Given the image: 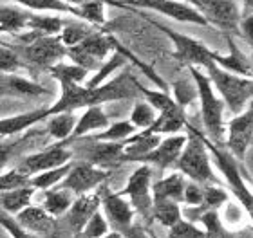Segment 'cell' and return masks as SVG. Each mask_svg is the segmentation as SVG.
Listing matches in <instances>:
<instances>
[{
    "mask_svg": "<svg viewBox=\"0 0 253 238\" xmlns=\"http://www.w3.org/2000/svg\"><path fill=\"white\" fill-rule=\"evenodd\" d=\"M186 128H188L186 143L175 161L179 173H183L197 184H211V182L217 184L210 157H208V148L205 144V136H201L188 123H186Z\"/></svg>",
    "mask_w": 253,
    "mask_h": 238,
    "instance_id": "1",
    "label": "cell"
},
{
    "mask_svg": "<svg viewBox=\"0 0 253 238\" xmlns=\"http://www.w3.org/2000/svg\"><path fill=\"white\" fill-rule=\"evenodd\" d=\"M192 79H194L195 90H197V98L201 101V119L205 125L206 134L215 144H222L224 141V101L219 100L213 94V87H211L210 78L201 72L199 67H188Z\"/></svg>",
    "mask_w": 253,
    "mask_h": 238,
    "instance_id": "2",
    "label": "cell"
},
{
    "mask_svg": "<svg viewBox=\"0 0 253 238\" xmlns=\"http://www.w3.org/2000/svg\"><path fill=\"white\" fill-rule=\"evenodd\" d=\"M208 78L211 81V87H215L219 90V94L222 96L224 106H228V110L232 114H241L246 110V106H250L253 94V81L252 78H244V76L233 74L228 70L217 67L215 64H211L208 69Z\"/></svg>",
    "mask_w": 253,
    "mask_h": 238,
    "instance_id": "3",
    "label": "cell"
},
{
    "mask_svg": "<svg viewBox=\"0 0 253 238\" xmlns=\"http://www.w3.org/2000/svg\"><path fill=\"white\" fill-rule=\"evenodd\" d=\"M128 11H134L137 13L139 16H143L148 24H152L156 29H159L161 33H165L167 36L172 40V43L175 45V51H174V58L181 64H185L186 67H203V69H208L211 64H213V51H211L205 42H201V40H195V38L188 36V34H183V33H177L174 29H170V27L163 26V24H159V22L152 20V18H148V16L141 15L139 11L136 9H128Z\"/></svg>",
    "mask_w": 253,
    "mask_h": 238,
    "instance_id": "4",
    "label": "cell"
},
{
    "mask_svg": "<svg viewBox=\"0 0 253 238\" xmlns=\"http://www.w3.org/2000/svg\"><path fill=\"white\" fill-rule=\"evenodd\" d=\"M112 7L156 11L159 15L172 18L175 22L195 24V26H208L206 18L197 7L186 4V2H181V0H114Z\"/></svg>",
    "mask_w": 253,
    "mask_h": 238,
    "instance_id": "5",
    "label": "cell"
},
{
    "mask_svg": "<svg viewBox=\"0 0 253 238\" xmlns=\"http://www.w3.org/2000/svg\"><path fill=\"white\" fill-rule=\"evenodd\" d=\"M114 43H116V38L109 33L92 31L80 43L67 47V56L73 60V64L90 72L98 69L109 58V54L114 53Z\"/></svg>",
    "mask_w": 253,
    "mask_h": 238,
    "instance_id": "6",
    "label": "cell"
},
{
    "mask_svg": "<svg viewBox=\"0 0 253 238\" xmlns=\"http://www.w3.org/2000/svg\"><path fill=\"white\" fill-rule=\"evenodd\" d=\"M205 144L208 152L211 154L213 161H215L217 168L221 170V173L224 175V179H226L228 186H230V190L235 193L241 204L244 206V209L248 213H252V204H253V199H252V191L246 184H244L243 180V175H241V168H239V161L233 157L228 150H221L219 148V144H213L211 141L205 137Z\"/></svg>",
    "mask_w": 253,
    "mask_h": 238,
    "instance_id": "7",
    "label": "cell"
},
{
    "mask_svg": "<svg viewBox=\"0 0 253 238\" xmlns=\"http://www.w3.org/2000/svg\"><path fill=\"white\" fill-rule=\"evenodd\" d=\"M67 56V47L60 40V34H43L33 38L24 47V58L40 69H49L60 64Z\"/></svg>",
    "mask_w": 253,
    "mask_h": 238,
    "instance_id": "8",
    "label": "cell"
},
{
    "mask_svg": "<svg viewBox=\"0 0 253 238\" xmlns=\"http://www.w3.org/2000/svg\"><path fill=\"white\" fill-rule=\"evenodd\" d=\"M197 9L203 13L208 26H215L230 34H239L241 7L235 0H199Z\"/></svg>",
    "mask_w": 253,
    "mask_h": 238,
    "instance_id": "9",
    "label": "cell"
},
{
    "mask_svg": "<svg viewBox=\"0 0 253 238\" xmlns=\"http://www.w3.org/2000/svg\"><path fill=\"white\" fill-rule=\"evenodd\" d=\"M109 175H111V170L98 168L90 163H73L67 175L60 180L62 182L60 188L82 195V193H89L92 188H98L101 182H105L109 179Z\"/></svg>",
    "mask_w": 253,
    "mask_h": 238,
    "instance_id": "10",
    "label": "cell"
},
{
    "mask_svg": "<svg viewBox=\"0 0 253 238\" xmlns=\"http://www.w3.org/2000/svg\"><path fill=\"white\" fill-rule=\"evenodd\" d=\"M253 137V108L252 105L246 106V110L233 117L228 123V139L224 141V146L239 163H243L246 157L250 144Z\"/></svg>",
    "mask_w": 253,
    "mask_h": 238,
    "instance_id": "11",
    "label": "cell"
},
{
    "mask_svg": "<svg viewBox=\"0 0 253 238\" xmlns=\"http://www.w3.org/2000/svg\"><path fill=\"white\" fill-rule=\"evenodd\" d=\"M150 179H152V168L150 164L137 166L132 175L128 177V182L122 191H118L122 197L130 199V206H134L137 211L147 217L152 209V193H150Z\"/></svg>",
    "mask_w": 253,
    "mask_h": 238,
    "instance_id": "12",
    "label": "cell"
},
{
    "mask_svg": "<svg viewBox=\"0 0 253 238\" xmlns=\"http://www.w3.org/2000/svg\"><path fill=\"white\" fill-rule=\"evenodd\" d=\"M71 161H73V152L69 148H65L63 143H60L56 146H53V148L24 157V161L16 168L22 170L24 173H27L31 177V175L45 171V170L58 168V166H62L65 163H71Z\"/></svg>",
    "mask_w": 253,
    "mask_h": 238,
    "instance_id": "13",
    "label": "cell"
},
{
    "mask_svg": "<svg viewBox=\"0 0 253 238\" xmlns=\"http://www.w3.org/2000/svg\"><path fill=\"white\" fill-rule=\"evenodd\" d=\"M136 78H132L130 74H120L92 89L94 105H103L109 101L132 100V98H136Z\"/></svg>",
    "mask_w": 253,
    "mask_h": 238,
    "instance_id": "14",
    "label": "cell"
},
{
    "mask_svg": "<svg viewBox=\"0 0 253 238\" xmlns=\"http://www.w3.org/2000/svg\"><path fill=\"white\" fill-rule=\"evenodd\" d=\"M62 94L60 100L53 106L47 108V114H60V112H74L78 108H87L94 105L92 100V89H87L82 83H62Z\"/></svg>",
    "mask_w": 253,
    "mask_h": 238,
    "instance_id": "15",
    "label": "cell"
},
{
    "mask_svg": "<svg viewBox=\"0 0 253 238\" xmlns=\"http://www.w3.org/2000/svg\"><path fill=\"white\" fill-rule=\"evenodd\" d=\"M185 143H186V136H170L167 139H161L158 146L154 150H150L148 154H145L143 157H139L137 163L154 164V166H158L161 170L169 168V166L175 164Z\"/></svg>",
    "mask_w": 253,
    "mask_h": 238,
    "instance_id": "16",
    "label": "cell"
},
{
    "mask_svg": "<svg viewBox=\"0 0 253 238\" xmlns=\"http://www.w3.org/2000/svg\"><path fill=\"white\" fill-rule=\"evenodd\" d=\"M224 38H226L228 49L230 53L228 54H219L217 51H213V64L221 69L228 70V72H233V74L244 76V78H252V60L246 56V54L239 49V45L235 43V38L230 33H224Z\"/></svg>",
    "mask_w": 253,
    "mask_h": 238,
    "instance_id": "17",
    "label": "cell"
},
{
    "mask_svg": "<svg viewBox=\"0 0 253 238\" xmlns=\"http://www.w3.org/2000/svg\"><path fill=\"white\" fill-rule=\"evenodd\" d=\"M100 202H101V197L98 193H82L67 209L69 228L78 235L84 229L85 224H87V220L98 211Z\"/></svg>",
    "mask_w": 253,
    "mask_h": 238,
    "instance_id": "18",
    "label": "cell"
},
{
    "mask_svg": "<svg viewBox=\"0 0 253 238\" xmlns=\"http://www.w3.org/2000/svg\"><path fill=\"white\" fill-rule=\"evenodd\" d=\"M49 94L40 83L31 79L20 78L16 74H4L0 72V100L2 98H35V96Z\"/></svg>",
    "mask_w": 253,
    "mask_h": 238,
    "instance_id": "19",
    "label": "cell"
},
{
    "mask_svg": "<svg viewBox=\"0 0 253 238\" xmlns=\"http://www.w3.org/2000/svg\"><path fill=\"white\" fill-rule=\"evenodd\" d=\"M101 204H103L107 218L111 220V224H114V228H118L122 233L130 228L134 209L126 199H123L120 193H105L101 199Z\"/></svg>",
    "mask_w": 253,
    "mask_h": 238,
    "instance_id": "20",
    "label": "cell"
},
{
    "mask_svg": "<svg viewBox=\"0 0 253 238\" xmlns=\"http://www.w3.org/2000/svg\"><path fill=\"white\" fill-rule=\"evenodd\" d=\"M87 163L98 168L112 170L125 163L123 159V143H111V141H98V144L89 146Z\"/></svg>",
    "mask_w": 253,
    "mask_h": 238,
    "instance_id": "21",
    "label": "cell"
},
{
    "mask_svg": "<svg viewBox=\"0 0 253 238\" xmlns=\"http://www.w3.org/2000/svg\"><path fill=\"white\" fill-rule=\"evenodd\" d=\"M16 222L20 224L24 229L31 231V233L51 235L53 231H56L54 218L43 207H35V206L24 207L22 211L16 213Z\"/></svg>",
    "mask_w": 253,
    "mask_h": 238,
    "instance_id": "22",
    "label": "cell"
},
{
    "mask_svg": "<svg viewBox=\"0 0 253 238\" xmlns=\"http://www.w3.org/2000/svg\"><path fill=\"white\" fill-rule=\"evenodd\" d=\"M109 125H111V123H109V117L105 116L101 105L87 106L84 112V116L76 119L73 134L69 136L67 141H63V144H67L69 141H74V139H78V137H84V136H87L89 132H94V130H105Z\"/></svg>",
    "mask_w": 253,
    "mask_h": 238,
    "instance_id": "23",
    "label": "cell"
},
{
    "mask_svg": "<svg viewBox=\"0 0 253 238\" xmlns=\"http://www.w3.org/2000/svg\"><path fill=\"white\" fill-rule=\"evenodd\" d=\"M49 106H43V108H35L31 112H26V114H16V116L4 117L0 119V139L2 137H9V136H15V134H20L27 128H31L33 125L47 119Z\"/></svg>",
    "mask_w": 253,
    "mask_h": 238,
    "instance_id": "24",
    "label": "cell"
},
{
    "mask_svg": "<svg viewBox=\"0 0 253 238\" xmlns=\"http://www.w3.org/2000/svg\"><path fill=\"white\" fill-rule=\"evenodd\" d=\"M186 127V114L185 108L181 105H174L172 108L165 112H159V116H156L154 123L148 128H145L148 134H172L179 132L181 128Z\"/></svg>",
    "mask_w": 253,
    "mask_h": 238,
    "instance_id": "25",
    "label": "cell"
},
{
    "mask_svg": "<svg viewBox=\"0 0 253 238\" xmlns=\"http://www.w3.org/2000/svg\"><path fill=\"white\" fill-rule=\"evenodd\" d=\"M185 175L183 173H170L169 177L158 180L150 188L152 193V202L158 201H172V202H183V191H185Z\"/></svg>",
    "mask_w": 253,
    "mask_h": 238,
    "instance_id": "26",
    "label": "cell"
},
{
    "mask_svg": "<svg viewBox=\"0 0 253 238\" xmlns=\"http://www.w3.org/2000/svg\"><path fill=\"white\" fill-rule=\"evenodd\" d=\"M31 13L13 5H2L0 7V34H18L27 31V22Z\"/></svg>",
    "mask_w": 253,
    "mask_h": 238,
    "instance_id": "27",
    "label": "cell"
},
{
    "mask_svg": "<svg viewBox=\"0 0 253 238\" xmlns=\"http://www.w3.org/2000/svg\"><path fill=\"white\" fill-rule=\"evenodd\" d=\"M63 27V20L58 16H45V15H35L31 13L29 22H27V31L29 34H20L24 42H31L33 38L43 36V34H58Z\"/></svg>",
    "mask_w": 253,
    "mask_h": 238,
    "instance_id": "28",
    "label": "cell"
},
{
    "mask_svg": "<svg viewBox=\"0 0 253 238\" xmlns=\"http://www.w3.org/2000/svg\"><path fill=\"white\" fill-rule=\"evenodd\" d=\"M18 5L37 13H60V15H71L78 18L80 11L74 5H69L63 0H13Z\"/></svg>",
    "mask_w": 253,
    "mask_h": 238,
    "instance_id": "29",
    "label": "cell"
},
{
    "mask_svg": "<svg viewBox=\"0 0 253 238\" xmlns=\"http://www.w3.org/2000/svg\"><path fill=\"white\" fill-rule=\"evenodd\" d=\"M125 64H126L125 56L122 54L120 49H116V43H114V53H112V56H109V58H107L105 62L96 69V74L92 76L87 83H85V87H87V89H94V87H98V85L105 83L107 79L111 78V76L114 74L120 67H123Z\"/></svg>",
    "mask_w": 253,
    "mask_h": 238,
    "instance_id": "30",
    "label": "cell"
},
{
    "mask_svg": "<svg viewBox=\"0 0 253 238\" xmlns=\"http://www.w3.org/2000/svg\"><path fill=\"white\" fill-rule=\"evenodd\" d=\"M33 193H35V188H33V186H22V188H16V190L4 191L2 197H0L2 209H4L5 213L22 211L24 207H27L31 204Z\"/></svg>",
    "mask_w": 253,
    "mask_h": 238,
    "instance_id": "31",
    "label": "cell"
},
{
    "mask_svg": "<svg viewBox=\"0 0 253 238\" xmlns=\"http://www.w3.org/2000/svg\"><path fill=\"white\" fill-rule=\"evenodd\" d=\"M76 119H78V117L74 116V112H60V114H53V116H49L47 132L51 134L56 141L63 143V141H67L69 136L73 134Z\"/></svg>",
    "mask_w": 253,
    "mask_h": 238,
    "instance_id": "32",
    "label": "cell"
},
{
    "mask_svg": "<svg viewBox=\"0 0 253 238\" xmlns=\"http://www.w3.org/2000/svg\"><path fill=\"white\" fill-rule=\"evenodd\" d=\"M73 166V161L71 163H65L58 168H51V170H45V171H40V173H35L29 179V184L35 188V190H49V188H53L60 182V180L67 175V171L71 170Z\"/></svg>",
    "mask_w": 253,
    "mask_h": 238,
    "instance_id": "33",
    "label": "cell"
},
{
    "mask_svg": "<svg viewBox=\"0 0 253 238\" xmlns=\"http://www.w3.org/2000/svg\"><path fill=\"white\" fill-rule=\"evenodd\" d=\"M49 72L60 85L62 83H84V79L87 78L89 70H85L84 67H80L76 64H54L53 67H49Z\"/></svg>",
    "mask_w": 253,
    "mask_h": 238,
    "instance_id": "34",
    "label": "cell"
},
{
    "mask_svg": "<svg viewBox=\"0 0 253 238\" xmlns=\"http://www.w3.org/2000/svg\"><path fill=\"white\" fill-rule=\"evenodd\" d=\"M152 215L161 226L172 228L175 222L181 220V207L177 202L158 201V202H152Z\"/></svg>",
    "mask_w": 253,
    "mask_h": 238,
    "instance_id": "35",
    "label": "cell"
},
{
    "mask_svg": "<svg viewBox=\"0 0 253 238\" xmlns=\"http://www.w3.org/2000/svg\"><path fill=\"white\" fill-rule=\"evenodd\" d=\"M69 193H71V191L62 190V188H60V190H53V191L45 190L43 209H45L51 217H60V215H63V213L69 209V206L73 204Z\"/></svg>",
    "mask_w": 253,
    "mask_h": 238,
    "instance_id": "36",
    "label": "cell"
},
{
    "mask_svg": "<svg viewBox=\"0 0 253 238\" xmlns=\"http://www.w3.org/2000/svg\"><path fill=\"white\" fill-rule=\"evenodd\" d=\"M136 89H137V94H141L154 110L165 112L169 110V108H172L174 105H177L174 101V98H170V94L167 90H150L147 87H143L139 81H136Z\"/></svg>",
    "mask_w": 253,
    "mask_h": 238,
    "instance_id": "37",
    "label": "cell"
},
{
    "mask_svg": "<svg viewBox=\"0 0 253 238\" xmlns=\"http://www.w3.org/2000/svg\"><path fill=\"white\" fill-rule=\"evenodd\" d=\"M105 2L101 0H92V2H85V4L78 5L80 20L87 22L90 26L103 27L107 24V15H105Z\"/></svg>",
    "mask_w": 253,
    "mask_h": 238,
    "instance_id": "38",
    "label": "cell"
},
{
    "mask_svg": "<svg viewBox=\"0 0 253 238\" xmlns=\"http://www.w3.org/2000/svg\"><path fill=\"white\" fill-rule=\"evenodd\" d=\"M136 132V127L130 121H118L114 125H109L105 132L92 136V141H111V143H122L126 137H130Z\"/></svg>",
    "mask_w": 253,
    "mask_h": 238,
    "instance_id": "39",
    "label": "cell"
},
{
    "mask_svg": "<svg viewBox=\"0 0 253 238\" xmlns=\"http://www.w3.org/2000/svg\"><path fill=\"white\" fill-rule=\"evenodd\" d=\"M90 33H92V29L89 26L78 24V22H71V24H63L62 31L58 34L65 47H73V45L82 42L85 36H89Z\"/></svg>",
    "mask_w": 253,
    "mask_h": 238,
    "instance_id": "40",
    "label": "cell"
},
{
    "mask_svg": "<svg viewBox=\"0 0 253 238\" xmlns=\"http://www.w3.org/2000/svg\"><path fill=\"white\" fill-rule=\"evenodd\" d=\"M201 222L205 226V237L206 238H230L224 226L221 224V218L217 215V209H208L201 215Z\"/></svg>",
    "mask_w": 253,
    "mask_h": 238,
    "instance_id": "41",
    "label": "cell"
},
{
    "mask_svg": "<svg viewBox=\"0 0 253 238\" xmlns=\"http://www.w3.org/2000/svg\"><path fill=\"white\" fill-rule=\"evenodd\" d=\"M24 67H26V64L22 62L18 53L9 47H5L4 43H0V72H4V74H16Z\"/></svg>",
    "mask_w": 253,
    "mask_h": 238,
    "instance_id": "42",
    "label": "cell"
},
{
    "mask_svg": "<svg viewBox=\"0 0 253 238\" xmlns=\"http://www.w3.org/2000/svg\"><path fill=\"white\" fill-rule=\"evenodd\" d=\"M154 119H156V110L148 105L147 101H141V103L134 105V108L130 112V123L136 128L145 130V128H148L152 125Z\"/></svg>",
    "mask_w": 253,
    "mask_h": 238,
    "instance_id": "43",
    "label": "cell"
},
{
    "mask_svg": "<svg viewBox=\"0 0 253 238\" xmlns=\"http://www.w3.org/2000/svg\"><path fill=\"white\" fill-rule=\"evenodd\" d=\"M109 226L107 220L103 218L100 211H96L92 217L87 220V224L84 226V229L78 233V238H101L103 235H107Z\"/></svg>",
    "mask_w": 253,
    "mask_h": 238,
    "instance_id": "44",
    "label": "cell"
},
{
    "mask_svg": "<svg viewBox=\"0 0 253 238\" xmlns=\"http://www.w3.org/2000/svg\"><path fill=\"white\" fill-rule=\"evenodd\" d=\"M29 175L24 173L22 170L13 168L7 173L0 175V191H11L16 190V188H22V186H31L29 184Z\"/></svg>",
    "mask_w": 253,
    "mask_h": 238,
    "instance_id": "45",
    "label": "cell"
},
{
    "mask_svg": "<svg viewBox=\"0 0 253 238\" xmlns=\"http://www.w3.org/2000/svg\"><path fill=\"white\" fill-rule=\"evenodd\" d=\"M228 199V193L222 188H219V186H206V188H203V206L210 207V209H217L219 206H222L224 202H226Z\"/></svg>",
    "mask_w": 253,
    "mask_h": 238,
    "instance_id": "46",
    "label": "cell"
},
{
    "mask_svg": "<svg viewBox=\"0 0 253 238\" xmlns=\"http://www.w3.org/2000/svg\"><path fill=\"white\" fill-rule=\"evenodd\" d=\"M169 229H170L169 238H206L205 231H199L194 224L185 222L183 218H181L179 222H175L174 226Z\"/></svg>",
    "mask_w": 253,
    "mask_h": 238,
    "instance_id": "47",
    "label": "cell"
},
{
    "mask_svg": "<svg viewBox=\"0 0 253 238\" xmlns=\"http://www.w3.org/2000/svg\"><path fill=\"white\" fill-rule=\"evenodd\" d=\"M0 226H2L13 238H40L38 235L24 229L16 220H13L9 215H5V213H2V211H0Z\"/></svg>",
    "mask_w": 253,
    "mask_h": 238,
    "instance_id": "48",
    "label": "cell"
},
{
    "mask_svg": "<svg viewBox=\"0 0 253 238\" xmlns=\"http://www.w3.org/2000/svg\"><path fill=\"white\" fill-rule=\"evenodd\" d=\"M174 92H175L174 101L177 103V105L183 106V108H185L194 98H197L195 85H188V83H185V81H177V83H174Z\"/></svg>",
    "mask_w": 253,
    "mask_h": 238,
    "instance_id": "49",
    "label": "cell"
},
{
    "mask_svg": "<svg viewBox=\"0 0 253 238\" xmlns=\"http://www.w3.org/2000/svg\"><path fill=\"white\" fill-rule=\"evenodd\" d=\"M183 202L186 204H192V206H199L203 202V190L199 188L197 182H186L185 191H183Z\"/></svg>",
    "mask_w": 253,
    "mask_h": 238,
    "instance_id": "50",
    "label": "cell"
},
{
    "mask_svg": "<svg viewBox=\"0 0 253 238\" xmlns=\"http://www.w3.org/2000/svg\"><path fill=\"white\" fill-rule=\"evenodd\" d=\"M24 143V139H20V141H0V171L5 168V164L9 163L11 157L15 155L16 148L20 146V144Z\"/></svg>",
    "mask_w": 253,
    "mask_h": 238,
    "instance_id": "51",
    "label": "cell"
},
{
    "mask_svg": "<svg viewBox=\"0 0 253 238\" xmlns=\"http://www.w3.org/2000/svg\"><path fill=\"white\" fill-rule=\"evenodd\" d=\"M123 233L126 235V238H148V235L141 228H132V226L128 229H125Z\"/></svg>",
    "mask_w": 253,
    "mask_h": 238,
    "instance_id": "52",
    "label": "cell"
},
{
    "mask_svg": "<svg viewBox=\"0 0 253 238\" xmlns=\"http://www.w3.org/2000/svg\"><path fill=\"white\" fill-rule=\"evenodd\" d=\"M63 2H67L69 5H74V7H78V5L85 4V2H92V0H63ZM101 2H105L107 5H114V0H101Z\"/></svg>",
    "mask_w": 253,
    "mask_h": 238,
    "instance_id": "53",
    "label": "cell"
},
{
    "mask_svg": "<svg viewBox=\"0 0 253 238\" xmlns=\"http://www.w3.org/2000/svg\"><path fill=\"white\" fill-rule=\"evenodd\" d=\"M248 15H253V0H243L241 16H248Z\"/></svg>",
    "mask_w": 253,
    "mask_h": 238,
    "instance_id": "54",
    "label": "cell"
},
{
    "mask_svg": "<svg viewBox=\"0 0 253 238\" xmlns=\"http://www.w3.org/2000/svg\"><path fill=\"white\" fill-rule=\"evenodd\" d=\"M101 238H122V235L120 233H109V235H103Z\"/></svg>",
    "mask_w": 253,
    "mask_h": 238,
    "instance_id": "55",
    "label": "cell"
},
{
    "mask_svg": "<svg viewBox=\"0 0 253 238\" xmlns=\"http://www.w3.org/2000/svg\"><path fill=\"white\" fill-rule=\"evenodd\" d=\"M181 2H186V4L194 5V7H197V5H199V0H181Z\"/></svg>",
    "mask_w": 253,
    "mask_h": 238,
    "instance_id": "56",
    "label": "cell"
}]
</instances>
